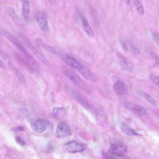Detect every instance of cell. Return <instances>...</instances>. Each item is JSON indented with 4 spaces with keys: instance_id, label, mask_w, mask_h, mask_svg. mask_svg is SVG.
Masks as SVG:
<instances>
[{
    "instance_id": "obj_20",
    "label": "cell",
    "mask_w": 159,
    "mask_h": 159,
    "mask_svg": "<svg viewBox=\"0 0 159 159\" xmlns=\"http://www.w3.org/2000/svg\"><path fill=\"white\" fill-rule=\"evenodd\" d=\"M127 43L128 48H129L132 52L135 55H138L140 54V51L137 47L132 42L129 40H127L125 42Z\"/></svg>"
},
{
    "instance_id": "obj_17",
    "label": "cell",
    "mask_w": 159,
    "mask_h": 159,
    "mask_svg": "<svg viewBox=\"0 0 159 159\" xmlns=\"http://www.w3.org/2000/svg\"><path fill=\"white\" fill-rule=\"evenodd\" d=\"M67 90L71 95L83 106L88 108L91 107L89 104L77 92L69 88H68Z\"/></svg>"
},
{
    "instance_id": "obj_34",
    "label": "cell",
    "mask_w": 159,
    "mask_h": 159,
    "mask_svg": "<svg viewBox=\"0 0 159 159\" xmlns=\"http://www.w3.org/2000/svg\"><path fill=\"white\" fill-rule=\"evenodd\" d=\"M48 3L51 5H54L56 3V0H48Z\"/></svg>"
},
{
    "instance_id": "obj_4",
    "label": "cell",
    "mask_w": 159,
    "mask_h": 159,
    "mask_svg": "<svg viewBox=\"0 0 159 159\" xmlns=\"http://www.w3.org/2000/svg\"><path fill=\"white\" fill-rule=\"evenodd\" d=\"M63 72L65 76L80 88L85 91H90V89L88 86L72 72L66 69H63Z\"/></svg>"
},
{
    "instance_id": "obj_3",
    "label": "cell",
    "mask_w": 159,
    "mask_h": 159,
    "mask_svg": "<svg viewBox=\"0 0 159 159\" xmlns=\"http://www.w3.org/2000/svg\"><path fill=\"white\" fill-rule=\"evenodd\" d=\"M1 35L4 36L23 54L25 58L29 57L30 55L21 43L14 35L5 30H1Z\"/></svg>"
},
{
    "instance_id": "obj_8",
    "label": "cell",
    "mask_w": 159,
    "mask_h": 159,
    "mask_svg": "<svg viewBox=\"0 0 159 159\" xmlns=\"http://www.w3.org/2000/svg\"><path fill=\"white\" fill-rule=\"evenodd\" d=\"M50 123L48 120L43 119H39L31 124L32 129L38 133L44 132L49 126Z\"/></svg>"
},
{
    "instance_id": "obj_29",
    "label": "cell",
    "mask_w": 159,
    "mask_h": 159,
    "mask_svg": "<svg viewBox=\"0 0 159 159\" xmlns=\"http://www.w3.org/2000/svg\"><path fill=\"white\" fill-rule=\"evenodd\" d=\"M54 147L53 144L51 143H49L47 146V150L48 152H51L54 151Z\"/></svg>"
},
{
    "instance_id": "obj_33",
    "label": "cell",
    "mask_w": 159,
    "mask_h": 159,
    "mask_svg": "<svg viewBox=\"0 0 159 159\" xmlns=\"http://www.w3.org/2000/svg\"><path fill=\"white\" fill-rule=\"evenodd\" d=\"M5 67V65L4 63L0 60V68H4Z\"/></svg>"
},
{
    "instance_id": "obj_23",
    "label": "cell",
    "mask_w": 159,
    "mask_h": 159,
    "mask_svg": "<svg viewBox=\"0 0 159 159\" xmlns=\"http://www.w3.org/2000/svg\"><path fill=\"white\" fill-rule=\"evenodd\" d=\"M139 94L153 105H157V103L155 100L147 93L143 92H140Z\"/></svg>"
},
{
    "instance_id": "obj_7",
    "label": "cell",
    "mask_w": 159,
    "mask_h": 159,
    "mask_svg": "<svg viewBox=\"0 0 159 159\" xmlns=\"http://www.w3.org/2000/svg\"><path fill=\"white\" fill-rule=\"evenodd\" d=\"M36 19L40 29L44 33H48L50 29L47 17L44 13L42 11H38L36 14Z\"/></svg>"
},
{
    "instance_id": "obj_19",
    "label": "cell",
    "mask_w": 159,
    "mask_h": 159,
    "mask_svg": "<svg viewBox=\"0 0 159 159\" xmlns=\"http://www.w3.org/2000/svg\"><path fill=\"white\" fill-rule=\"evenodd\" d=\"M120 128L121 131L127 135L129 136L141 135L137 133L133 129L125 123H121L120 125Z\"/></svg>"
},
{
    "instance_id": "obj_18",
    "label": "cell",
    "mask_w": 159,
    "mask_h": 159,
    "mask_svg": "<svg viewBox=\"0 0 159 159\" xmlns=\"http://www.w3.org/2000/svg\"><path fill=\"white\" fill-rule=\"evenodd\" d=\"M7 11L9 15L16 24L20 26L23 25V21L13 8L11 7L8 8Z\"/></svg>"
},
{
    "instance_id": "obj_9",
    "label": "cell",
    "mask_w": 159,
    "mask_h": 159,
    "mask_svg": "<svg viewBox=\"0 0 159 159\" xmlns=\"http://www.w3.org/2000/svg\"><path fill=\"white\" fill-rule=\"evenodd\" d=\"M116 54L122 68L126 71H131L134 68L132 63L120 52L116 51Z\"/></svg>"
},
{
    "instance_id": "obj_37",
    "label": "cell",
    "mask_w": 159,
    "mask_h": 159,
    "mask_svg": "<svg viewBox=\"0 0 159 159\" xmlns=\"http://www.w3.org/2000/svg\"><path fill=\"white\" fill-rule=\"evenodd\" d=\"M0 12H1V7H0Z\"/></svg>"
},
{
    "instance_id": "obj_12",
    "label": "cell",
    "mask_w": 159,
    "mask_h": 159,
    "mask_svg": "<svg viewBox=\"0 0 159 159\" xmlns=\"http://www.w3.org/2000/svg\"><path fill=\"white\" fill-rule=\"evenodd\" d=\"M113 89L116 93L120 96L124 95L127 93V85L121 80H118L114 83Z\"/></svg>"
},
{
    "instance_id": "obj_22",
    "label": "cell",
    "mask_w": 159,
    "mask_h": 159,
    "mask_svg": "<svg viewBox=\"0 0 159 159\" xmlns=\"http://www.w3.org/2000/svg\"><path fill=\"white\" fill-rule=\"evenodd\" d=\"M134 4L139 15H142L144 12V9L142 4L139 0H134Z\"/></svg>"
},
{
    "instance_id": "obj_13",
    "label": "cell",
    "mask_w": 159,
    "mask_h": 159,
    "mask_svg": "<svg viewBox=\"0 0 159 159\" xmlns=\"http://www.w3.org/2000/svg\"><path fill=\"white\" fill-rule=\"evenodd\" d=\"M79 15L83 29L89 36L91 37H93L94 35V33L90 27L84 14L82 11H80Z\"/></svg>"
},
{
    "instance_id": "obj_5",
    "label": "cell",
    "mask_w": 159,
    "mask_h": 159,
    "mask_svg": "<svg viewBox=\"0 0 159 159\" xmlns=\"http://www.w3.org/2000/svg\"><path fill=\"white\" fill-rule=\"evenodd\" d=\"M19 36L23 43L44 64H47V61L46 58L31 43L27 38L22 34H20Z\"/></svg>"
},
{
    "instance_id": "obj_28",
    "label": "cell",
    "mask_w": 159,
    "mask_h": 159,
    "mask_svg": "<svg viewBox=\"0 0 159 159\" xmlns=\"http://www.w3.org/2000/svg\"><path fill=\"white\" fill-rule=\"evenodd\" d=\"M0 55L5 59H8L10 58L9 55L1 49H0Z\"/></svg>"
},
{
    "instance_id": "obj_26",
    "label": "cell",
    "mask_w": 159,
    "mask_h": 159,
    "mask_svg": "<svg viewBox=\"0 0 159 159\" xmlns=\"http://www.w3.org/2000/svg\"><path fill=\"white\" fill-rule=\"evenodd\" d=\"M120 43L122 49L125 52L128 51L129 48L126 42L122 40L120 41Z\"/></svg>"
},
{
    "instance_id": "obj_30",
    "label": "cell",
    "mask_w": 159,
    "mask_h": 159,
    "mask_svg": "<svg viewBox=\"0 0 159 159\" xmlns=\"http://www.w3.org/2000/svg\"><path fill=\"white\" fill-rule=\"evenodd\" d=\"M150 54L151 57L155 59L157 64L159 63V57H158L153 52H151Z\"/></svg>"
},
{
    "instance_id": "obj_14",
    "label": "cell",
    "mask_w": 159,
    "mask_h": 159,
    "mask_svg": "<svg viewBox=\"0 0 159 159\" xmlns=\"http://www.w3.org/2000/svg\"><path fill=\"white\" fill-rule=\"evenodd\" d=\"M8 65L20 82L24 84L26 82V79L24 76L18 68L13 63L11 62H8Z\"/></svg>"
},
{
    "instance_id": "obj_31",
    "label": "cell",
    "mask_w": 159,
    "mask_h": 159,
    "mask_svg": "<svg viewBox=\"0 0 159 159\" xmlns=\"http://www.w3.org/2000/svg\"><path fill=\"white\" fill-rule=\"evenodd\" d=\"M154 40L158 46L159 45V35L158 33H154L153 34Z\"/></svg>"
},
{
    "instance_id": "obj_2",
    "label": "cell",
    "mask_w": 159,
    "mask_h": 159,
    "mask_svg": "<svg viewBox=\"0 0 159 159\" xmlns=\"http://www.w3.org/2000/svg\"><path fill=\"white\" fill-rule=\"evenodd\" d=\"M127 150V147L124 143H115L112 144L109 148L107 157L109 158H122L124 157Z\"/></svg>"
},
{
    "instance_id": "obj_6",
    "label": "cell",
    "mask_w": 159,
    "mask_h": 159,
    "mask_svg": "<svg viewBox=\"0 0 159 159\" xmlns=\"http://www.w3.org/2000/svg\"><path fill=\"white\" fill-rule=\"evenodd\" d=\"M123 104L125 107L135 115L143 116L147 113L146 109L141 106L128 101L124 102Z\"/></svg>"
},
{
    "instance_id": "obj_35",
    "label": "cell",
    "mask_w": 159,
    "mask_h": 159,
    "mask_svg": "<svg viewBox=\"0 0 159 159\" xmlns=\"http://www.w3.org/2000/svg\"><path fill=\"white\" fill-rule=\"evenodd\" d=\"M126 2L128 5H129L130 3V0H126Z\"/></svg>"
},
{
    "instance_id": "obj_21",
    "label": "cell",
    "mask_w": 159,
    "mask_h": 159,
    "mask_svg": "<svg viewBox=\"0 0 159 159\" xmlns=\"http://www.w3.org/2000/svg\"><path fill=\"white\" fill-rule=\"evenodd\" d=\"M65 112V109L62 107H55L52 111V114L54 116L59 118L62 117Z\"/></svg>"
},
{
    "instance_id": "obj_24",
    "label": "cell",
    "mask_w": 159,
    "mask_h": 159,
    "mask_svg": "<svg viewBox=\"0 0 159 159\" xmlns=\"http://www.w3.org/2000/svg\"><path fill=\"white\" fill-rule=\"evenodd\" d=\"M151 81L156 85L159 86V76L154 74H151L149 76Z\"/></svg>"
},
{
    "instance_id": "obj_11",
    "label": "cell",
    "mask_w": 159,
    "mask_h": 159,
    "mask_svg": "<svg viewBox=\"0 0 159 159\" xmlns=\"http://www.w3.org/2000/svg\"><path fill=\"white\" fill-rule=\"evenodd\" d=\"M65 147L67 151L70 153H75L84 151L85 148L82 144L75 140L66 143Z\"/></svg>"
},
{
    "instance_id": "obj_1",
    "label": "cell",
    "mask_w": 159,
    "mask_h": 159,
    "mask_svg": "<svg viewBox=\"0 0 159 159\" xmlns=\"http://www.w3.org/2000/svg\"><path fill=\"white\" fill-rule=\"evenodd\" d=\"M58 57L68 65L77 70L86 79H89L92 76L93 73L89 68L63 51H61Z\"/></svg>"
},
{
    "instance_id": "obj_27",
    "label": "cell",
    "mask_w": 159,
    "mask_h": 159,
    "mask_svg": "<svg viewBox=\"0 0 159 159\" xmlns=\"http://www.w3.org/2000/svg\"><path fill=\"white\" fill-rule=\"evenodd\" d=\"M15 140L16 142L20 145L24 146L25 144V142L18 136L16 138Z\"/></svg>"
},
{
    "instance_id": "obj_16",
    "label": "cell",
    "mask_w": 159,
    "mask_h": 159,
    "mask_svg": "<svg viewBox=\"0 0 159 159\" xmlns=\"http://www.w3.org/2000/svg\"><path fill=\"white\" fill-rule=\"evenodd\" d=\"M22 14L24 19L29 21L30 15V5L28 0H22Z\"/></svg>"
},
{
    "instance_id": "obj_10",
    "label": "cell",
    "mask_w": 159,
    "mask_h": 159,
    "mask_svg": "<svg viewBox=\"0 0 159 159\" xmlns=\"http://www.w3.org/2000/svg\"><path fill=\"white\" fill-rule=\"evenodd\" d=\"M56 134L58 138L64 137L70 135L71 132L69 126L65 122H61L57 125Z\"/></svg>"
},
{
    "instance_id": "obj_36",
    "label": "cell",
    "mask_w": 159,
    "mask_h": 159,
    "mask_svg": "<svg viewBox=\"0 0 159 159\" xmlns=\"http://www.w3.org/2000/svg\"><path fill=\"white\" fill-rule=\"evenodd\" d=\"M1 29H0V34L1 35Z\"/></svg>"
},
{
    "instance_id": "obj_25",
    "label": "cell",
    "mask_w": 159,
    "mask_h": 159,
    "mask_svg": "<svg viewBox=\"0 0 159 159\" xmlns=\"http://www.w3.org/2000/svg\"><path fill=\"white\" fill-rule=\"evenodd\" d=\"M93 21L94 26L97 28L99 26V21L96 14L94 11L92 12Z\"/></svg>"
},
{
    "instance_id": "obj_32",
    "label": "cell",
    "mask_w": 159,
    "mask_h": 159,
    "mask_svg": "<svg viewBox=\"0 0 159 159\" xmlns=\"http://www.w3.org/2000/svg\"><path fill=\"white\" fill-rule=\"evenodd\" d=\"M14 129L16 131H22L24 130V128L22 126H17L15 127Z\"/></svg>"
},
{
    "instance_id": "obj_15",
    "label": "cell",
    "mask_w": 159,
    "mask_h": 159,
    "mask_svg": "<svg viewBox=\"0 0 159 159\" xmlns=\"http://www.w3.org/2000/svg\"><path fill=\"white\" fill-rule=\"evenodd\" d=\"M15 57L17 61L29 73L31 74L34 73V69L28 62L25 60L21 55L16 53L15 54Z\"/></svg>"
}]
</instances>
